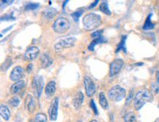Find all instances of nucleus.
I'll return each instance as SVG.
<instances>
[{"instance_id": "obj_1", "label": "nucleus", "mask_w": 159, "mask_h": 122, "mask_svg": "<svg viewBox=\"0 0 159 122\" xmlns=\"http://www.w3.org/2000/svg\"><path fill=\"white\" fill-rule=\"evenodd\" d=\"M152 100H153V96H152V93L148 89H142V90L138 91L134 97V107L136 111H139L146 103L151 102Z\"/></svg>"}, {"instance_id": "obj_2", "label": "nucleus", "mask_w": 159, "mask_h": 122, "mask_svg": "<svg viewBox=\"0 0 159 122\" xmlns=\"http://www.w3.org/2000/svg\"><path fill=\"white\" fill-rule=\"evenodd\" d=\"M102 24L101 15L98 14L91 13L87 14L83 18V25L87 31H92L98 28Z\"/></svg>"}, {"instance_id": "obj_3", "label": "nucleus", "mask_w": 159, "mask_h": 122, "mask_svg": "<svg viewBox=\"0 0 159 122\" xmlns=\"http://www.w3.org/2000/svg\"><path fill=\"white\" fill-rule=\"evenodd\" d=\"M125 89H123V87L117 86V85L112 87L108 92L109 98L111 101L115 102H120L122 99H123L125 97Z\"/></svg>"}, {"instance_id": "obj_4", "label": "nucleus", "mask_w": 159, "mask_h": 122, "mask_svg": "<svg viewBox=\"0 0 159 122\" xmlns=\"http://www.w3.org/2000/svg\"><path fill=\"white\" fill-rule=\"evenodd\" d=\"M70 27V23L66 18H58L53 24V29L56 33L63 34L66 32Z\"/></svg>"}, {"instance_id": "obj_5", "label": "nucleus", "mask_w": 159, "mask_h": 122, "mask_svg": "<svg viewBox=\"0 0 159 122\" xmlns=\"http://www.w3.org/2000/svg\"><path fill=\"white\" fill-rule=\"evenodd\" d=\"M76 38L73 37L61 39L60 41L57 42L54 45L55 50L57 52H60L63 49V48H71V47L74 46L75 43H76Z\"/></svg>"}, {"instance_id": "obj_6", "label": "nucleus", "mask_w": 159, "mask_h": 122, "mask_svg": "<svg viewBox=\"0 0 159 122\" xmlns=\"http://www.w3.org/2000/svg\"><path fill=\"white\" fill-rule=\"evenodd\" d=\"M124 66V61L121 59H117L114 60L111 63L109 68V76L112 77L115 76L117 73L120 72V71L122 70L123 67Z\"/></svg>"}, {"instance_id": "obj_7", "label": "nucleus", "mask_w": 159, "mask_h": 122, "mask_svg": "<svg viewBox=\"0 0 159 122\" xmlns=\"http://www.w3.org/2000/svg\"><path fill=\"white\" fill-rule=\"evenodd\" d=\"M58 107H59V99L55 97L52 99L49 109H48V115L51 121H56L58 115Z\"/></svg>"}, {"instance_id": "obj_8", "label": "nucleus", "mask_w": 159, "mask_h": 122, "mask_svg": "<svg viewBox=\"0 0 159 122\" xmlns=\"http://www.w3.org/2000/svg\"><path fill=\"white\" fill-rule=\"evenodd\" d=\"M32 87L36 90V94L38 97H40L43 89L44 87V81L42 76H35L32 81Z\"/></svg>"}, {"instance_id": "obj_9", "label": "nucleus", "mask_w": 159, "mask_h": 122, "mask_svg": "<svg viewBox=\"0 0 159 122\" xmlns=\"http://www.w3.org/2000/svg\"><path fill=\"white\" fill-rule=\"evenodd\" d=\"M84 87L86 94L88 97H91L95 93V86L93 81L89 76H85L84 78Z\"/></svg>"}, {"instance_id": "obj_10", "label": "nucleus", "mask_w": 159, "mask_h": 122, "mask_svg": "<svg viewBox=\"0 0 159 122\" xmlns=\"http://www.w3.org/2000/svg\"><path fill=\"white\" fill-rule=\"evenodd\" d=\"M24 76L25 75H24V69L21 67L17 66L12 70L10 78L14 82H18V81H22V78H24Z\"/></svg>"}, {"instance_id": "obj_11", "label": "nucleus", "mask_w": 159, "mask_h": 122, "mask_svg": "<svg viewBox=\"0 0 159 122\" xmlns=\"http://www.w3.org/2000/svg\"><path fill=\"white\" fill-rule=\"evenodd\" d=\"M39 53L40 49L38 47L31 46L26 49L25 54H24V56H25L26 59L32 61L38 57V56L39 55Z\"/></svg>"}, {"instance_id": "obj_12", "label": "nucleus", "mask_w": 159, "mask_h": 122, "mask_svg": "<svg viewBox=\"0 0 159 122\" xmlns=\"http://www.w3.org/2000/svg\"><path fill=\"white\" fill-rule=\"evenodd\" d=\"M56 92V83L54 81H50L46 85V89H45V94L48 99L52 98V96Z\"/></svg>"}, {"instance_id": "obj_13", "label": "nucleus", "mask_w": 159, "mask_h": 122, "mask_svg": "<svg viewBox=\"0 0 159 122\" xmlns=\"http://www.w3.org/2000/svg\"><path fill=\"white\" fill-rule=\"evenodd\" d=\"M84 102V94L81 91H79L76 94L73 99V106L76 107V109H79L82 105Z\"/></svg>"}, {"instance_id": "obj_14", "label": "nucleus", "mask_w": 159, "mask_h": 122, "mask_svg": "<svg viewBox=\"0 0 159 122\" xmlns=\"http://www.w3.org/2000/svg\"><path fill=\"white\" fill-rule=\"evenodd\" d=\"M25 104L26 107L27 111L30 112V113H32V112L34 111L36 107L35 102H34V99L33 97H32V95L28 94L27 97H26V100H25Z\"/></svg>"}, {"instance_id": "obj_15", "label": "nucleus", "mask_w": 159, "mask_h": 122, "mask_svg": "<svg viewBox=\"0 0 159 122\" xmlns=\"http://www.w3.org/2000/svg\"><path fill=\"white\" fill-rule=\"evenodd\" d=\"M25 86V81H20L18 82H16L11 88V92L12 94H16Z\"/></svg>"}, {"instance_id": "obj_16", "label": "nucleus", "mask_w": 159, "mask_h": 122, "mask_svg": "<svg viewBox=\"0 0 159 122\" xmlns=\"http://www.w3.org/2000/svg\"><path fill=\"white\" fill-rule=\"evenodd\" d=\"M107 41V39H106L103 36L100 37L95 38V39H94V40H93V41L91 42V43L89 44V46H88V50H90V51H94L95 47L96 45L104 43V42H106Z\"/></svg>"}, {"instance_id": "obj_17", "label": "nucleus", "mask_w": 159, "mask_h": 122, "mask_svg": "<svg viewBox=\"0 0 159 122\" xmlns=\"http://www.w3.org/2000/svg\"><path fill=\"white\" fill-rule=\"evenodd\" d=\"M0 114L1 116L3 118L4 120L5 121H8L11 117V111L8 108L7 106L5 105H1L0 106Z\"/></svg>"}, {"instance_id": "obj_18", "label": "nucleus", "mask_w": 159, "mask_h": 122, "mask_svg": "<svg viewBox=\"0 0 159 122\" xmlns=\"http://www.w3.org/2000/svg\"><path fill=\"white\" fill-rule=\"evenodd\" d=\"M40 60H41L42 67L43 68H48V67H49L52 64V59L49 57L48 55L46 54L42 55L41 57H40Z\"/></svg>"}, {"instance_id": "obj_19", "label": "nucleus", "mask_w": 159, "mask_h": 122, "mask_svg": "<svg viewBox=\"0 0 159 122\" xmlns=\"http://www.w3.org/2000/svg\"><path fill=\"white\" fill-rule=\"evenodd\" d=\"M99 103L101 106L104 110L109 108V102H108L107 97L105 96V94L101 92L99 94Z\"/></svg>"}, {"instance_id": "obj_20", "label": "nucleus", "mask_w": 159, "mask_h": 122, "mask_svg": "<svg viewBox=\"0 0 159 122\" xmlns=\"http://www.w3.org/2000/svg\"><path fill=\"white\" fill-rule=\"evenodd\" d=\"M126 39H127V37L125 35L122 37L121 41L120 42V43L118 44V46L117 47V49L115 50V53H118L120 52V50H123L125 53L127 52V50H126V47H125V41Z\"/></svg>"}, {"instance_id": "obj_21", "label": "nucleus", "mask_w": 159, "mask_h": 122, "mask_svg": "<svg viewBox=\"0 0 159 122\" xmlns=\"http://www.w3.org/2000/svg\"><path fill=\"white\" fill-rule=\"evenodd\" d=\"M99 9L102 13L106 14V15H110L111 14V12L110 11V10L109 9V6H108L107 2H102L101 4L99 6Z\"/></svg>"}, {"instance_id": "obj_22", "label": "nucleus", "mask_w": 159, "mask_h": 122, "mask_svg": "<svg viewBox=\"0 0 159 122\" xmlns=\"http://www.w3.org/2000/svg\"><path fill=\"white\" fill-rule=\"evenodd\" d=\"M57 11L54 8H50V9L46 10L43 12V15L48 19H52L57 14Z\"/></svg>"}, {"instance_id": "obj_23", "label": "nucleus", "mask_w": 159, "mask_h": 122, "mask_svg": "<svg viewBox=\"0 0 159 122\" xmlns=\"http://www.w3.org/2000/svg\"><path fill=\"white\" fill-rule=\"evenodd\" d=\"M151 16H152V14H150V15H148V17L147 18L146 21H145V23H144V25L143 26L144 30L151 29H153V28L155 27V24L152 23V22L151 21V20H150Z\"/></svg>"}, {"instance_id": "obj_24", "label": "nucleus", "mask_w": 159, "mask_h": 122, "mask_svg": "<svg viewBox=\"0 0 159 122\" xmlns=\"http://www.w3.org/2000/svg\"><path fill=\"white\" fill-rule=\"evenodd\" d=\"M124 121L125 122H136V118L134 112H129L126 113L124 117Z\"/></svg>"}, {"instance_id": "obj_25", "label": "nucleus", "mask_w": 159, "mask_h": 122, "mask_svg": "<svg viewBox=\"0 0 159 122\" xmlns=\"http://www.w3.org/2000/svg\"><path fill=\"white\" fill-rule=\"evenodd\" d=\"M34 122H47V116L43 113H39L36 115Z\"/></svg>"}, {"instance_id": "obj_26", "label": "nucleus", "mask_w": 159, "mask_h": 122, "mask_svg": "<svg viewBox=\"0 0 159 122\" xmlns=\"http://www.w3.org/2000/svg\"><path fill=\"white\" fill-rule=\"evenodd\" d=\"M19 104H20V100L19 99H18V97H14L13 98H11V99L8 100V105L13 107H18Z\"/></svg>"}, {"instance_id": "obj_27", "label": "nucleus", "mask_w": 159, "mask_h": 122, "mask_svg": "<svg viewBox=\"0 0 159 122\" xmlns=\"http://www.w3.org/2000/svg\"><path fill=\"white\" fill-rule=\"evenodd\" d=\"M12 64V59L11 57H7L5 61V62L2 64L1 69L2 71H6Z\"/></svg>"}, {"instance_id": "obj_28", "label": "nucleus", "mask_w": 159, "mask_h": 122, "mask_svg": "<svg viewBox=\"0 0 159 122\" xmlns=\"http://www.w3.org/2000/svg\"><path fill=\"white\" fill-rule=\"evenodd\" d=\"M39 7H40V4L31 2L26 5L25 9L26 11H34V10L38 9Z\"/></svg>"}, {"instance_id": "obj_29", "label": "nucleus", "mask_w": 159, "mask_h": 122, "mask_svg": "<svg viewBox=\"0 0 159 122\" xmlns=\"http://www.w3.org/2000/svg\"><path fill=\"white\" fill-rule=\"evenodd\" d=\"M83 13H84L83 10H81V11L80 10V11H77L76 12H74V13H73L72 14H71V16H72L73 20H74L75 21L77 22V21H79V18L81 17Z\"/></svg>"}, {"instance_id": "obj_30", "label": "nucleus", "mask_w": 159, "mask_h": 122, "mask_svg": "<svg viewBox=\"0 0 159 122\" xmlns=\"http://www.w3.org/2000/svg\"><path fill=\"white\" fill-rule=\"evenodd\" d=\"M134 90H130V91L129 92V94H128L127 99H126L125 105H129L130 104L132 99H133V98H134Z\"/></svg>"}, {"instance_id": "obj_31", "label": "nucleus", "mask_w": 159, "mask_h": 122, "mask_svg": "<svg viewBox=\"0 0 159 122\" xmlns=\"http://www.w3.org/2000/svg\"><path fill=\"white\" fill-rule=\"evenodd\" d=\"M90 107H91V109L93 110V111L94 112L95 115H98V111L96 105H95V102H94V100H93V99H92V100L90 101Z\"/></svg>"}, {"instance_id": "obj_32", "label": "nucleus", "mask_w": 159, "mask_h": 122, "mask_svg": "<svg viewBox=\"0 0 159 122\" xmlns=\"http://www.w3.org/2000/svg\"><path fill=\"white\" fill-rule=\"evenodd\" d=\"M102 33H103V30H99V31L94 32L93 34H91V37H92L94 38V39H95V38H98V37H101Z\"/></svg>"}, {"instance_id": "obj_33", "label": "nucleus", "mask_w": 159, "mask_h": 122, "mask_svg": "<svg viewBox=\"0 0 159 122\" xmlns=\"http://www.w3.org/2000/svg\"><path fill=\"white\" fill-rule=\"evenodd\" d=\"M2 21H14L15 20V17H13V14H11V15H7L5 17H2Z\"/></svg>"}, {"instance_id": "obj_34", "label": "nucleus", "mask_w": 159, "mask_h": 122, "mask_svg": "<svg viewBox=\"0 0 159 122\" xmlns=\"http://www.w3.org/2000/svg\"><path fill=\"white\" fill-rule=\"evenodd\" d=\"M152 89H153V90L155 91V92H156V93H158V91H159L158 86H157V85L155 84V83H152Z\"/></svg>"}, {"instance_id": "obj_35", "label": "nucleus", "mask_w": 159, "mask_h": 122, "mask_svg": "<svg viewBox=\"0 0 159 122\" xmlns=\"http://www.w3.org/2000/svg\"><path fill=\"white\" fill-rule=\"evenodd\" d=\"M32 69H33V64H30L29 65L27 66V68H26V70H27V72L30 73L31 72V71Z\"/></svg>"}, {"instance_id": "obj_36", "label": "nucleus", "mask_w": 159, "mask_h": 122, "mask_svg": "<svg viewBox=\"0 0 159 122\" xmlns=\"http://www.w3.org/2000/svg\"><path fill=\"white\" fill-rule=\"evenodd\" d=\"M99 2V1H95V2H93V4H92V5L89 6V9L90 10V9H92V8H93V7H95V6L97 5V4Z\"/></svg>"}, {"instance_id": "obj_37", "label": "nucleus", "mask_w": 159, "mask_h": 122, "mask_svg": "<svg viewBox=\"0 0 159 122\" xmlns=\"http://www.w3.org/2000/svg\"><path fill=\"white\" fill-rule=\"evenodd\" d=\"M13 26H10V27H8V28H7V29H4V30H2V33H6V32H7L8 30H10V29H11L12 28H13Z\"/></svg>"}, {"instance_id": "obj_38", "label": "nucleus", "mask_w": 159, "mask_h": 122, "mask_svg": "<svg viewBox=\"0 0 159 122\" xmlns=\"http://www.w3.org/2000/svg\"><path fill=\"white\" fill-rule=\"evenodd\" d=\"M156 81H157V83L159 84V71H158L156 73Z\"/></svg>"}, {"instance_id": "obj_39", "label": "nucleus", "mask_w": 159, "mask_h": 122, "mask_svg": "<svg viewBox=\"0 0 159 122\" xmlns=\"http://www.w3.org/2000/svg\"><path fill=\"white\" fill-rule=\"evenodd\" d=\"M68 2V1H65V2H64V4H63V5H62V7H63V9H64L65 8V5H66V4Z\"/></svg>"}, {"instance_id": "obj_40", "label": "nucleus", "mask_w": 159, "mask_h": 122, "mask_svg": "<svg viewBox=\"0 0 159 122\" xmlns=\"http://www.w3.org/2000/svg\"><path fill=\"white\" fill-rule=\"evenodd\" d=\"M154 122H159V118H158V119H157Z\"/></svg>"}, {"instance_id": "obj_41", "label": "nucleus", "mask_w": 159, "mask_h": 122, "mask_svg": "<svg viewBox=\"0 0 159 122\" xmlns=\"http://www.w3.org/2000/svg\"><path fill=\"white\" fill-rule=\"evenodd\" d=\"M89 122H98L96 120H93V121H90Z\"/></svg>"}, {"instance_id": "obj_42", "label": "nucleus", "mask_w": 159, "mask_h": 122, "mask_svg": "<svg viewBox=\"0 0 159 122\" xmlns=\"http://www.w3.org/2000/svg\"><path fill=\"white\" fill-rule=\"evenodd\" d=\"M158 15H159V10H158Z\"/></svg>"}]
</instances>
